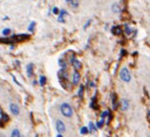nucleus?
I'll return each instance as SVG.
<instances>
[{
	"instance_id": "f257e3e1",
	"label": "nucleus",
	"mask_w": 150,
	"mask_h": 137,
	"mask_svg": "<svg viewBox=\"0 0 150 137\" xmlns=\"http://www.w3.org/2000/svg\"><path fill=\"white\" fill-rule=\"evenodd\" d=\"M60 111L61 114H62V116H65V117H68L70 118L73 116V108L70 107L69 103H62L60 106Z\"/></svg>"
},
{
	"instance_id": "f03ea898",
	"label": "nucleus",
	"mask_w": 150,
	"mask_h": 137,
	"mask_svg": "<svg viewBox=\"0 0 150 137\" xmlns=\"http://www.w3.org/2000/svg\"><path fill=\"white\" fill-rule=\"evenodd\" d=\"M120 79H121L123 82H127V83H129L131 81V74L127 67H122V68L120 69Z\"/></svg>"
},
{
	"instance_id": "7ed1b4c3",
	"label": "nucleus",
	"mask_w": 150,
	"mask_h": 137,
	"mask_svg": "<svg viewBox=\"0 0 150 137\" xmlns=\"http://www.w3.org/2000/svg\"><path fill=\"white\" fill-rule=\"evenodd\" d=\"M55 129H56V131H58L60 135H62L63 132H66V124H65V122H63V121H61V120H56V122H55Z\"/></svg>"
},
{
	"instance_id": "20e7f679",
	"label": "nucleus",
	"mask_w": 150,
	"mask_h": 137,
	"mask_svg": "<svg viewBox=\"0 0 150 137\" xmlns=\"http://www.w3.org/2000/svg\"><path fill=\"white\" fill-rule=\"evenodd\" d=\"M9 111H11L12 115L14 116H18L19 114H20V108H19V106L16 103H9Z\"/></svg>"
},
{
	"instance_id": "39448f33",
	"label": "nucleus",
	"mask_w": 150,
	"mask_h": 137,
	"mask_svg": "<svg viewBox=\"0 0 150 137\" xmlns=\"http://www.w3.org/2000/svg\"><path fill=\"white\" fill-rule=\"evenodd\" d=\"M80 80H81V75H80V73L77 70H74V73H73V75H72V82H73V84H79Z\"/></svg>"
},
{
	"instance_id": "423d86ee",
	"label": "nucleus",
	"mask_w": 150,
	"mask_h": 137,
	"mask_svg": "<svg viewBox=\"0 0 150 137\" xmlns=\"http://www.w3.org/2000/svg\"><path fill=\"white\" fill-rule=\"evenodd\" d=\"M130 108V101L128 99H122L121 101V110L122 111H127Z\"/></svg>"
},
{
	"instance_id": "0eeeda50",
	"label": "nucleus",
	"mask_w": 150,
	"mask_h": 137,
	"mask_svg": "<svg viewBox=\"0 0 150 137\" xmlns=\"http://www.w3.org/2000/svg\"><path fill=\"white\" fill-rule=\"evenodd\" d=\"M111 12L115 13V14H118V13L122 12V7H121V4L117 1V3H114L111 5Z\"/></svg>"
},
{
	"instance_id": "6e6552de",
	"label": "nucleus",
	"mask_w": 150,
	"mask_h": 137,
	"mask_svg": "<svg viewBox=\"0 0 150 137\" xmlns=\"http://www.w3.org/2000/svg\"><path fill=\"white\" fill-rule=\"evenodd\" d=\"M11 137H22V135H21L20 130L16 129V128H14V129L12 130V132H11Z\"/></svg>"
},
{
	"instance_id": "1a4fd4ad",
	"label": "nucleus",
	"mask_w": 150,
	"mask_h": 137,
	"mask_svg": "<svg viewBox=\"0 0 150 137\" xmlns=\"http://www.w3.org/2000/svg\"><path fill=\"white\" fill-rule=\"evenodd\" d=\"M111 33H113V34H115V35H120V34L122 33L121 27H118V26H114V27H111Z\"/></svg>"
},
{
	"instance_id": "9d476101",
	"label": "nucleus",
	"mask_w": 150,
	"mask_h": 137,
	"mask_svg": "<svg viewBox=\"0 0 150 137\" xmlns=\"http://www.w3.org/2000/svg\"><path fill=\"white\" fill-rule=\"evenodd\" d=\"M66 3L68 4V5L70 6V7H73V8H77L79 7V1H73V0H67V1H66Z\"/></svg>"
},
{
	"instance_id": "9b49d317",
	"label": "nucleus",
	"mask_w": 150,
	"mask_h": 137,
	"mask_svg": "<svg viewBox=\"0 0 150 137\" xmlns=\"http://www.w3.org/2000/svg\"><path fill=\"white\" fill-rule=\"evenodd\" d=\"M26 70H27V75L29 76V77H32V76H33V64L32 63L27 64V68H26Z\"/></svg>"
},
{
	"instance_id": "f8f14e48",
	"label": "nucleus",
	"mask_w": 150,
	"mask_h": 137,
	"mask_svg": "<svg viewBox=\"0 0 150 137\" xmlns=\"http://www.w3.org/2000/svg\"><path fill=\"white\" fill-rule=\"evenodd\" d=\"M59 64H60V67H61L62 70H66V68H67V62H65V60L60 59L59 60Z\"/></svg>"
},
{
	"instance_id": "ddd939ff",
	"label": "nucleus",
	"mask_w": 150,
	"mask_h": 137,
	"mask_svg": "<svg viewBox=\"0 0 150 137\" xmlns=\"http://www.w3.org/2000/svg\"><path fill=\"white\" fill-rule=\"evenodd\" d=\"M72 64L74 66V68H76V69H80V68H81V66H82L81 62H80L79 60H76V59H74V61H73Z\"/></svg>"
},
{
	"instance_id": "4468645a",
	"label": "nucleus",
	"mask_w": 150,
	"mask_h": 137,
	"mask_svg": "<svg viewBox=\"0 0 150 137\" xmlns=\"http://www.w3.org/2000/svg\"><path fill=\"white\" fill-rule=\"evenodd\" d=\"M111 103H113V107H114V108H116V107H117L116 95H115V94H113V95H111Z\"/></svg>"
},
{
	"instance_id": "2eb2a0df",
	"label": "nucleus",
	"mask_w": 150,
	"mask_h": 137,
	"mask_svg": "<svg viewBox=\"0 0 150 137\" xmlns=\"http://www.w3.org/2000/svg\"><path fill=\"white\" fill-rule=\"evenodd\" d=\"M95 130H96V127L94 125V123H93V122H89V125H88V131L93 132V131H95Z\"/></svg>"
},
{
	"instance_id": "dca6fc26",
	"label": "nucleus",
	"mask_w": 150,
	"mask_h": 137,
	"mask_svg": "<svg viewBox=\"0 0 150 137\" xmlns=\"http://www.w3.org/2000/svg\"><path fill=\"white\" fill-rule=\"evenodd\" d=\"M11 33H12L11 28H5V29H2V35H5V36L9 35V34H11Z\"/></svg>"
},
{
	"instance_id": "f3484780",
	"label": "nucleus",
	"mask_w": 150,
	"mask_h": 137,
	"mask_svg": "<svg viewBox=\"0 0 150 137\" xmlns=\"http://www.w3.org/2000/svg\"><path fill=\"white\" fill-rule=\"evenodd\" d=\"M103 125H104V120H102V118H101V120L96 123V128H102Z\"/></svg>"
},
{
	"instance_id": "a211bd4d",
	"label": "nucleus",
	"mask_w": 150,
	"mask_h": 137,
	"mask_svg": "<svg viewBox=\"0 0 150 137\" xmlns=\"http://www.w3.org/2000/svg\"><path fill=\"white\" fill-rule=\"evenodd\" d=\"M34 27H35V22L32 21V22L29 24V26H28V31H29V32H33V31H34Z\"/></svg>"
},
{
	"instance_id": "6ab92c4d",
	"label": "nucleus",
	"mask_w": 150,
	"mask_h": 137,
	"mask_svg": "<svg viewBox=\"0 0 150 137\" xmlns=\"http://www.w3.org/2000/svg\"><path fill=\"white\" fill-rule=\"evenodd\" d=\"M80 131H81L82 135H86V134H88V128H87V127H82Z\"/></svg>"
},
{
	"instance_id": "aec40b11",
	"label": "nucleus",
	"mask_w": 150,
	"mask_h": 137,
	"mask_svg": "<svg viewBox=\"0 0 150 137\" xmlns=\"http://www.w3.org/2000/svg\"><path fill=\"white\" fill-rule=\"evenodd\" d=\"M126 34L127 35H130L131 34V28L128 26V25H126Z\"/></svg>"
},
{
	"instance_id": "412c9836",
	"label": "nucleus",
	"mask_w": 150,
	"mask_h": 137,
	"mask_svg": "<svg viewBox=\"0 0 150 137\" xmlns=\"http://www.w3.org/2000/svg\"><path fill=\"white\" fill-rule=\"evenodd\" d=\"M45 83H46V77L45 76H40V84L45 86Z\"/></svg>"
},
{
	"instance_id": "4be33fe9",
	"label": "nucleus",
	"mask_w": 150,
	"mask_h": 137,
	"mask_svg": "<svg viewBox=\"0 0 150 137\" xmlns=\"http://www.w3.org/2000/svg\"><path fill=\"white\" fill-rule=\"evenodd\" d=\"M65 15H67V12H66L65 10H61L60 12H59V17H65Z\"/></svg>"
},
{
	"instance_id": "5701e85b",
	"label": "nucleus",
	"mask_w": 150,
	"mask_h": 137,
	"mask_svg": "<svg viewBox=\"0 0 150 137\" xmlns=\"http://www.w3.org/2000/svg\"><path fill=\"white\" fill-rule=\"evenodd\" d=\"M101 116H102V120H104L105 117H108V116H109V111H103Z\"/></svg>"
},
{
	"instance_id": "b1692460",
	"label": "nucleus",
	"mask_w": 150,
	"mask_h": 137,
	"mask_svg": "<svg viewBox=\"0 0 150 137\" xmlns=\"http://www.w3.org/2000/svg\"><path fill=\"white\" fill-rule=\"evenodd\" d=\"M59 12H60V10H59L58 7H53V13H54V14H59Z\"/></svg>"
},
{
	"instance_id": "393cba45",
	"label": "nucleus",
	"mask_w": 150,
	"mask_h": 137,
	"mask_svg": "<svg viewBox=\"0 0 150 137\" xmlns=\"http://www.w3.org/2000/svg\"><path fill=\"white\" fill-rule=\"evenodd\" d=\"M82 92H83V86H81L80 89H79V95H80V96H82Z\"/></svg>"
},
{
	"instance_id": "a878e982",
	"label": "nucleus",
	"mask_w": 150,
	"mask_h": 137,
	"mask_svg": "<svg viewBox=\"0 0 150 137\" xmlns=\"http://www.w3.org/2000/svg\"><path fill=\"white\" fill-rule=\"evenodd\" d=\"M90 24H91V20H88V21H87V24H86V25H84V26H83V28L86 29L87 27H88V26H89V25H90Z\"/></svg>"
},
{
	"instance_id": "bb28decb",
	"label": "nucleus",
	"mask_w": 150,
	"mask_h": 137,
	"mask_svg": "<svg viewBox=\"0 0 150 137\" xmlns=\"http://www.w3.org/2000/svg\"><path fill=\"white\" fill-rule=\"evenodd\" d=\"M89 87H90V88H94V87H95V83H94L93 81H90V82H89Z\"/></svg>"
},
{
	"instance_id": "cd10ccee",
	"label": "nucleus",
	"mask_w": 150,
	"mask_h": 137,
	"mask_svg": "<svg viewBox=\"0 0 150 137\" xmlns=\"http://www.w3.org/2000/svg\"><path fill=\"white\" fill-rule=\"evenodd\" d=\"M58 20H59L60 22H65V18H62V17H59Z\"/></svg>"
},
{
	"instance_id": "c85d7f7f",
	"label": "nucleus",
	"mask_w": 150,
	"mask_h": 137,
	"mask_svg": "<svg viewBox=\"0 0 150 137\" xmlns=\"http://www.w3.org/2000/svg\"><path fill=\"white\" fill-rule=\"evenodd\" d=\"M56 137H62V135H60V134H58V135H56Z\"/></svg>"
},
{
	"instance_id": "c756f323",
	"label": "nucleus",
	"mask_w": 150,
	"mask_h": 137,
	"mask_svg": "<svg viewBox=\"0 0 150 137\" xmlns=\"http://www.w3.org/2000/svg\"><path fill=\"white\" fill-rule=\"evenodd\" d=\"M149 115H150V111H149Z\"/></svg>"
},
{
	"instance_id": "7c9ffc66",
	"label": "nucleus",
	"mask_w": 150,
	"mask_h": 137,
	"mask_svg": "<svg viewBox=\"0 0 150 137\" xmlns=\"http://www.w3.org/2000/svg\"><path fill=\"white\" fill-rule=\"evenodd\" d=\"M148 137H150V135H149V136H148Z\"/></svg>"
},
{
	"instance_id": "2f4dec72",
	"label": "nucleus",
	"mask_w": 150,
	"mask_h": 137,
	"mask_svg": "<svg viewBox=\"0 0 150 137\" xmlns=\"http://www.w3.org/2000/svg\"><path fill=\"white\" fill-rule=\"evenodd\" d=\"M35 137H38V136H35Z\"/></svg>"
},
{
	"instance_id": "473e14b6",
	"label": "nucleus",
	"mask_w": 150,
	"mask_h": 137,
	"mask_svg": "<svg viewBox=\"0 0 150 137\" xmlns=\"http://www.w3.org/2000/svg\"><path fill=\"white\" fill-rule=\"evenodd\" d=\"M22 137H23V136H22Z\"/></svg>"
}]
</instances>
